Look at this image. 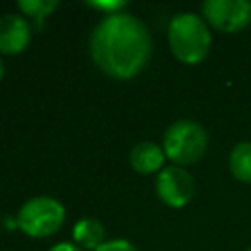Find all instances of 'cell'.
Instances as JSON below:
<instances>
[{"instance_id":"cell-1","label":"cell","mask_w":251,"mask_h":251,"mask_svg":"<svg viewBox=\"0 0 251 251\" xmlns=\"http://www.w3.org/2000/svg\"><path fill=\"white\" fill-rule=\"evenodd\" d=\"M88 51L104 75L116 80H129L147 67L153 41L149 27L137 16L122 10L100 18L90 33Z\"/></svg>"},{"instance_id":"cell-2","label":"cell","mask_w":251,"mask_h":251,"mask_svg":"<svg viewBox=\"0 0 251 251\" xmlns=\"http://www.w3.org/2000/svg\"><path fill=\"white\" fill-rule=\"evenodd\" d=\"M171 53L184 65L202 63L212 49V27L196 12H178L167 25Z\"/></svg>"},{"instance_id":"cell-3","label":"cell","mask_w":251,"mask_h":251,"mask_svg":"<svg viewBox=\"0 0 251 251\" xmlns=\"http://www.w3.org/2000/svg\"><path fill=\"white\" fill-rule=\"evenodd\" d=\"M163 151L169 161L176 167H186L198 163L208 151V131L206 127L190 118L173 122L163 133Z\"/></svg>"},{"instance_id":"cell-4","label":"cell","mask_w":251,"mask_h":251,"mask_svg":"<svg viewBox=\"0 0 251 251\" xmlns=\"http://www.w3.org/2000/svg\"><path fill=\"white\" fill-rule=\"evenodd\" d=\"M16 222L25 235L47 237L61 229L65 222V208L57 198L33 196L22 204Z\"/></svg>"},{"instance_id":"cell-5","label":"cell","mask_w":251,"mask_h":251,"mask_svg":"<svg viewBox=\"0 0 251 251\" xmlns=\"http://www.w3.org/2000/svg\"><path fill=\"white\" fill-rule=\"evenodd\" d=\"M202 18L220 33H239L251 24L249 0H206L202 4Z\"/></svg>"},{"instance_id":"cell-6","label":"cell","mask_w":251,"mask_h":251,"mask_svg":"<svg viewBox=\"0 0 251 251\" xmlns=\"http://www.w3.org/2000/svg\"><path fill=\"white\" fill-rule=\"evenodd\" d=\"M155 192L159 200L169 208H184L196 192V182L184 167L171 165L157 175Z\"/></svg>"},{"instance_id":"cell-7","label":"cell","mask_w":251,"mask_h":251,"mask_svg":"<svg viewBox=\"0 0 251 251\" xmlns=\"http://www.w3.org/2000/svg\"><path fill=\"white\" fill-rule=\"evenodd\" d=\"M31 39V24L24 14L6 12L0 16V53H22Z\"/></svg>"},{"instance_id":"cell-8","label":"cell","mask_w":251,"mask_h":251,"mask_svg":"<svg viewBox=\"0 0 251 251\" xmlns=\"http://www.w3.org/2000/svg\"><path fill=\"white\" fill-rule=\"evenodd\" d=\"M165 159L167 155L163 151V145L155 141H141L129 151V163L141 175H159L165 169Z\"/></svg>"},{"instance_id":"cell-9","label":"cell","mask_w":251,"mask_h":251,"mask_svg":"<svg viewBox=\"0 0 251 251\" xmlns=\"http://www.w3.org/2000/svg\"><path fill=\"white\" fill-rule=\"evenodd\" d=\"M104 237H106V229L102 222H98L96 218H80L73 226V239L75 245H78L80 249L96 251L102 243H106Z\"/></svg>"},{"instance_id":"cell-10","label":"cell","mask_w":251,"mask_h":251,"mask_svg":"<svg viewBox=\"0 0 251 251\" xmlns=\"http://www.w3.org/2000/svg\"><path fill=\"white\" fill-rule=\"evenodd\" d=\"M227 169L235 180L251 184V141H239L231 147Z\"/></svg>"},{"instance_id":"cell-11","label":"cell","mask_w":251,"mask_h":251,"mask_svg":"<svg viewBox=\"0 0 251 251\" xmlns=\"http://www.w3.org/2000/svg\"><path fill=\"white\" fill-rule=\"evenodd\" d=\"M59 8V2L57 0H20L18 2V10L31 20L33 27L35 29H41L43 27V22L47 16H51L53 10Z\"/></svg>"},{"instance_id":"cell-12","label":"cell","mask_w":251,"mask_h":251,"mask_svg":"<svg viewBox=\"0 0 251 251\" xmlns=\"http://www.w3.org/2000/svg\"><path fill=\"white\" fill-rule=\"evenodd\" d=\"M96 251H137V249L127 239H110V241L102 243Z\"/></svg>"},{"instance_id":"cell-13","label":"cell","mask_w":251,"mask_h":251,"mask_svg":"<svg viewBox=\"0 0 251 251\" xmlns=\"http://www.w3.org/2000/svg\"><path fill=\"white\" fill-rule=\"evenodd\" d=\"M88 6L94 10H102L106 14H114V12H122L126 8V2H88Z\"/></svg>"},{"instance_id":"cell-14","label":"cell","mask_w":251,"mask_h":251,"mask_svg":"<svg viewBox=\"0 0 251 251\" xmlns=\"http://www.w3.org/2000/svg\"><path fill=\"white\" fill-rule=\"evenodd\" d=\"M49 251H82L78 245L75 243H69V241H61V243H55Z\"/></svg>"},{"instance_id":"cell-15","label":"cell","mask_w":251,"mask_h":251,"mask_svg":"<svg viewBox=\"0 0 251 251\" xmlns=\"http://www.w3.org/2000/svg\"><path fill=\"white\" fill-rule=\"evenodd\" d=\"M2 75H4V63H2V59H0V78H2Z\"/></svg>"},{"instance_id":"cell-16","label":"cell","mask_w":251,"mask_h":251,"mask_svg":"<svg viewBox=\"0 0 251 251\" xmlns=\"http://www.w3.org/2000/svg\"><path fill=\"white\" fill-rule=\"evenodd\" d=\"M245 251H251V247H247V249H245Z\"/></svg>"}]
</instances>
